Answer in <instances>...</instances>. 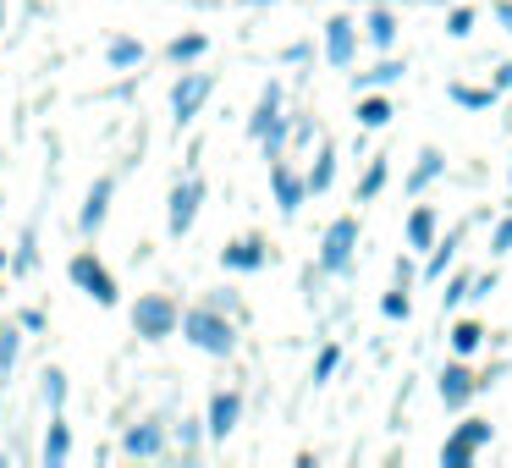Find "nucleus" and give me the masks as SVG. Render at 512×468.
Returning <instances> with one entry per match:
<instances>
[{"instance_id": "b1692460", "label": "nucleus", "mask_w": 512, "mask_h": 468, "mask_svg": "<svg viewBox=\"0 0 512 468\" xmlns=\"http://www.w3.org/2000/svg\"><path fill=\"white\" fill-rule=\"evenodd\" d=\"M67 457V424H50V441H45V463L56 468Z\"/></svg>"}, {"instance_id": "ddd939ff", "label": "nucleus", "mask_w": 512, "mask_h": 468, "mask_svg": "<svg viewBox=\"0 0 512 468\" xmlns=\"http://www.w3.org/2000/svg\"><path fill=\"white\" fill-rule=\"evenodd\" d=\"M276 105H281V89H265V100H259V111H254V122H248V133L254 138H265L270 127H281V116H276Z\"/></svg>"}, {"instance_id": "423d86ee", "label": "nucleus", "mask_w": 512, "mask_h": 468, "mask_svg": "<svg viewBox=\"0 0 512 468\" xmlns=\"http://www.w3.org/2000/svg\"><path fill=\"white\" fill-rule=\"evenodd\" d=\"M204 100H210V78H204V72L182 78V83H177V94H171V111H177V122H193Z\"/></svg>"}, {"instance_id": "2eb2a0df", "label": "nucleus", "mask_w": 512, "mask_h": 468, "mask_svg": "<svg viewBox=\"0 0 512 468\" xmlns=\"http://www.w3.org/2000/svg\"><path fill=\"white\" fill-rule=\"evenodd\" d=\"M226 265L232 270H259L265 265V243H254V237H248V243H232L226 248Z\"/></svg>"}, {"instance_id": "6ab92c4d", "label": "nucleus", "mask_w": 512, "mask_h": 468, "mask_svg": "<svg viewBox=\"0 0 512 468\" xmlns=\"http://www.w3.org/2000/svg\"><path fill=\"white\" fill-rule=\"evenodd\" d=\"M127 452H133V457H149V452H160V430H155V424H138V430L127 435Z\"/></svg>"}, {"instance_id": "39448f33", "label": "nucleus", "mask_w": 512, "mask_h": 468, "mask_svg": "<svg viewBox=\"0 0 512 468\" xmlns=\"http://www.w3.org/2000/svg\"><path fill=\"white\" fill-rule=\"evenodd\" d=\"M72 281H78V287L89 292L94 303H116V281L105 276V265H94L89 254H78V259H72Z\"/></svg>"}, {"instance_id": "7ed1b4c3", "label": "nucleus", "mask_w": 512, "mask_h": 468, "mask_svg": "<svg viewBox=\"0 0 512 468\" xmlns=\"http://www.w3.org/2000/svg\"><path fill=\"white\" fill-rule=\"evenodd\" d=\"M133 325H138V336L160 342V336H171V325H177V309H171L166 298H144V303L133 309Z\"/></svg>"}, {"instance_id": "1a4fd4ad", "label": "nucleus", "mask_w": 512, "mask_h": 468, "mask_svg": "<svg viewBox=\"0 0 512 468\" xmlns=\"http://www.w3.org/2000/svg\"><path fill=\"white\" fill-rule=\"evenodd\" d=\"M325 56H331L336 67H347V61H353V23H347V17L325 23Z\"/></svg>"}, {"instance_id": "4c0bfd02", "label": "nucleus", "mask_w": 512, "mask_h": 468, "mask_svg": "<svg viewBox=\"0 0 512 468\" xmlns=\"http://www.w3.org/2000/svg\"><path fill=\"white\" fill-rule=\"evenodd\" d=\"M0 270H6V254H0Z\"/></svg>"}, {"instance_id": "a211bd4d", "label": "nucleus", "mask_w": 512, "mask_h": 468, "mask_svg": "<svg viewBox=\"0 0 512 468\" xmlns=\"http://www.w3.org/2000/svg\"><path fill=\"white\" fill-rule=\"evenodd\" d=\"M479 342H485V331H479L474 320L452 325V347H457V358H474V353H479Z\"/></svg>"}, {"instance_id": "c85d7f7f", "label": "nucleus", "mask_w": 512, "mask_h": 468, "mask_svg": "<svg viewBox=\"0 0 512 468\" xmlns=\"http://www.w3.org/2000/svg\"><path fill=\"white\" fill-rule=\"evenodd\" d=\"M490 254H512V215L496 226V237H490Z\"/></svg>"}, {"instance_id": "72a5a7b5", "label": "nucleus", "mask_w": 512, "mask_h": 468, "mask_svg": "<svg viewBox=\"0 0 512 468\" xmlns=\"http://www.w3.org/2000/svg\"><path fill=\"white\" fill-rule=\"evenodd\" d=\"M12 358H17V336L6 331V336H0V369H12Z\"/></svg>"}, {"instance_id": "f704fd0d", "label": "nucleus", "mask_w": 512, "mask_h": 468, "mask_svg": "<svg viewBox=\"0 0 512 468\" xmlns=\"http://www.w3.org/2000/svg\"><path fill=\"white\" fill-rule=\"evenodd\" d=\"M45 397H50V402H61V397H67V386H61V375H56V369L45 375Z\"/></svg>"}, {"instance_id": "aec40b11", "label": "nucleus", "mask_w": 512, "mask_h": 468, "mask_svg": "<svg viewBox=\"0 0 512 468\" xmlns=\"http://www.w3.org/2000/svg\"><path fill=\"white\" fill-rule=\"evenodd\" d=\"M452 100H457V105H468V111H490L496 89H468V83H452Z\"/></svg>"}, {"instance_id": "20e7f679", "label": "nucleus", "mask_w": 512, "mask_h": 468, "mask_svg": "<svg viewBox=\"0 0 512 468\" xmlns=\"http://www.w3.org/2000/svg\"><path fill=\"white\" fill-rule=\"evenodd\" d=\"M353 243H358V226H353V221H336L331 232H325L320 265H325V270H347V265H353Z\"/></svg>"}, {"instance_id": "dca6fc26", "label": "nucleus", "mask_w": 512, "mask_h": 468, "mask_svg": "<svg viewBox=\"0 0 512 468\" xmlns=\"http://www.w3.org/2000/svg\"><path fill=\"white\" fill-rule=\"evenodd\" d=\"M364 28H369V45H375V50H391V39H397V17H391V12H380V6H375Z\"/></svg>"}, {"instance_id": "f8f14e48", "label": "nucleus", "mask_w": 512, "mask_h": 468, "mask_svg": "<svg viewBox=\"0 0 512 468\" xmlns=\"http://www.w3.org/2000/svg\"><path fill=\"white\" fill-rule=\"evenodd\" d=\"M408 243H413V254L435 248V215H430V210H413V215H408Z\"/></svg>"}, {"instance_id": "7c9ffc66", "label": "nucleus", "mask_w": 512, "mask_h": 468, "mask_svg": "<svg viewBox=\"0 0 512 468\" xmlns=\"http://www.w3.org/2000/svg\"><path fill=\"white\" fill-rule=\"evenodd\" d=\"M380 309H386L391 320H408V298H402V292H386V303H380Z\"/></svg>"}, {"instance_id": "bb28decb", "label": "nucleus", "mask_w": 512, "mask_h": 468, "mask_svg": "<svg viewBox=\"0 0 512 468\" xmlns=\"http://www.w3.org/2000/svg\"><path fill=\"white\" fill-rule=\"evenodd\" d=\"M463 298H474V276H452V292H446V309H457Z\"/></svg>"}, {"instance_id": "c9c22d12", "label": "nucleus", "mask_w": 512, "mask_h": 468, "mask_svg": "<svg viewBox=\"0 0 512 468\" xmlns=\"http://www.w3.org/2000/svg\"><path fill=\"white\" fill-rule=\"evenodd\" d=\"M501 89H512V61H501V67H496V94Z\"/></svg>"}, {"instance_id": "c756f323", "label": "nucleus", "mask_w": 512, "mask_h": 468, "mask_svg": "<svg viewBox=\"0 0 512 468\" xmlns=\"http://www.w3.org/2000/svg\"><path fill=\"white\" fill-rule=\"evenodd\" d=\"M199 50H204V39L193 34V39H177V45H171V56H177V61H193Z\"/></svg>"}, {"instance_id": "2f4dec72", "label": "nucleus", "mask_w": 512, "mask_h": 468, "mask_svg": "<svg viewBox=\"0 0 512 468\" xmlns=\"http://www.w3.org/2000/svg\"><path fill=\"white\" fill-rule=\"evenodd\" d=\"M138 56H144V50H138V45H127V39H122V45L111 50V61H116V67H133Z\"/></svg>"}, {"instance_id": "393cba45", "label": "nucleus", "mask_w": 512, "mask_h": 468, "mask_svg": "<svg viewBox=\"0 0 512 468\" xmlns=\"http://www.w3.org/2000/svg\"><path fill=\"white\" fill-rule=\"evenodd\" d=\"M331 160H336V155H331V149H325V155H320V166L309 171V193H325V188H331V171H336Z\"/></svg>"}, {"instance_id": "6e6552de", "label": "nucleus", "mask_w": 512, "mask_h": 468, "mask_svg": "<svg viewBox=\"0 0 512 468\" xmlns=\"http://www.w3.org/2000/svg\"><path fill=\"white\" fill-rule=\"evenodd\" d=\"M474 386H479V380L468 375L463 364H452V369H446V375H441V402H446V408L457 413V408H463L468 397H474Z\"/></svg>"}, {"instance_id": "4468645a", "label": "nucleus", "mask_w": 512, "mask_h": 468, "mask_svg": "<svg viewBox=\"0 0 512 468\" xmlns=\"http://www.w3.org/2000/svg\"><path fill=\"white\" fill-rule=\"evenodd\" d=\"M435 177H441V149H424L419 166H413V177H408V193H424Z\"/></svg>"}, {"instance_id": "f3484780", "label": "nucleus", "mask_w": 512, "mask_h": 468, "mask_svg": "<svg viewBox=\"0 0 512 468\" xmlns=\"http://www.w3.org/2000/svg\"><path fill=\"white\" fill-rule=\"evenodd\" d=\"M105 204H111V182H94L89 204H83V232H94V226L105 221Z\"/></svg>"}, {"instance_id": "ea45409f", "label": "nucleus", "mask_w": 512, "mask_h": 468, "mask_svg": "<svg viewBox=\"0 0 512 468\" xmlns=\"http://www.w3.org/2000/svg\"><path fill=\"white\" fill-rule=\"evenodd\" d=\"M375 6H380V0H375Z\"/></svg>"}, {"instance_id": "0eeeda50", "label": "nucleus", "mask_w": 512, "mask_h": 468, "mask_svg": "<svg viewBox=\"0 0 512 468\" xmlns=\"http://www.w3.org/2000/svg\"><path fill=\"white\" fill-rule=\"evenodd\" d=\"M199 199H204V182H182L177 193H171V232H188L193 215H199Z\"/></svg>"}, {"instance_id": "58836bf2", "label": "nucleus", "mask_w": 512, "mask_h": 468, "mask_svg": "<svg viewBox=\"0 0 512 468\" xmlns=\"http://www.w3.org/2000/svg\"><path fill=\"white\" fill-rule=\"evenodd\" d=\"M254 6H265V0H254Z\"/></svg>"}, {"instance_id": "412c9836", "label": "nucleus", "mask_w": 512, "mask_h": 468, "mask_svg": "<svg viewBox=\"0 0 512 468\" xmlns=\"http://www.w3.org/2000/svg\"><path fill=\"white\" fill-rule=\"evenodd\" d=\"M391 122V105L386 100H364L358 105V127H386Z\"/></svg>"}, {"instance_id": "a878e982", "label": "nucleus", "mask_w": 512, "mask_h": 468, "mask_svg": "<svg viewBox=\"0 0 512 468\" xmlns=\"http://www.w3.org/2000/svg\"><path fill=\"white\" fill-rule=\"evenodd\" d=\"M397 78H402V67H397V61H380L375 72H364V89H375V83L386 89V83H397Z\"/></svg>"}, {"instance_id": "f257e3e1", "label": "nucleus", "mask_w": 512, "mask_h": 468, "mask_svg": "<svg viewBox=\"0 0 512 468\" xmlns=\"http://www.w3.org/2000/svg\"><path fill=\"white\" fill-rule=\"evenodd\" d=\"M182 331H188V342L204 347V353H232V325L210 309H193L188 320H182Z\"/></svg>"}, {"instance_id": "9b49d317", "label": "nucleus", "mask_w": 512, "mask_h": 468, "mask_svg": "<svg viewBox=\"0 0 512 468\" xmlns=\"http://www.w3.org/2000/svg\"><path fill=\"white\" fill-rule=\"evenodd\" d=\"M237 413H243V402H237L232 391H221V397L210 402V435H232Z\"/></svg>"}, {"instance_id": "5701e85b", "label": "nucleus", "mask_w": 512, "mask_h": 468, "mask_svg": "<svg viewBox=\"0 0 512 468\" xmlns=\"http://www.w3.org/2000/svg\"><path fill=\"white\" fill-rule=\"evenodd\" d=\"M446 34H452V39H468V34H474V6H457V12L446 17Z\"/></svg>"}, {"instance_id": "f03ea898", "label": "nucleus", "mask_w": 512, "mask_h": 468, "mask_svg": "<svg viewBox=\"0 0 512 468\" xmlns=\"http://www.w3.org/2000/svg\"><path fill=\"white\" fill-rule=\"evenodd\" d=\"M485 441H490V424H485V419H468V424H457V435L441 446V463H446V468H463V463H474V457H479V446H485Z\"/></svg>"}, {"instance_id": "e433bc0d", "label": "nucleus", "mask_w": 512, "mask_h": 468, "mask_svg": "<svg viewBox=\"0 0 512 468\" xmlns=\"http://www.w3.org/2000/svg\"><path fill=\"white\" fill-rule=\"evenodd\" d=\"M496 17H501V28L512 34V0H501V6H496Z\"/></svg>"}, {"instance_id": "9d476101", "label": "nucleus", "mask_w": 512, "mask_h": 468, "mask_svg": "<svg viewBox=\"0 0 512 468\" xmlns=\"http://www.w3.org/2000/svg\"><path fill=\"white\" fill-rule=\"evenodd\" d=\"M270 182H276V199H281V210H287V215L298 210V204H303V193H309V182H298L287 166H276V171H270Z\"/></svg>"}, {"instance_id": "cd10ccee", "label": "nucleus", "mask_w": 512, "mask_h": 468, "mask_svg": "<svg viewBox=\"0 0 512 468\" xmlns=\"http://www.w3.org/2000/svg\"><path fill=\"white\" fill-rule=\"evenodd\" d=\"M452 248H457V243H441V248H435L430 265H424V276H446V265H452Z\"/></svg>"}, {"instance_id": "473e14b6", "label": "nucleus", "mask_w": 512, "mask_h": 468, "mask_svg": "<svg viewBox=\"0 0 512 468\" xmlns=\"http://www.w3.org/2000/svg\"><path fill=\"white\" fill-rule=\"evenodd\" d=\"M336 364H342V353H336V347H325V353H320V364H314V380H325Z\"/></svg>"}, {"instance_id": "4be33fe9", "label": "nucleus", "mask_w": 512, "mask_h": 468, "mask_svg": "<svg viewBox=\"0 0 512 468\" xmlns=\"http://www.w3.org/2000/svg\"><path fill=\"white\" fill-rule=\"evenodd\" d=\"M380 188H386V160H375V166L364 171V182H358V199H375Z\"/></svg>"}]
</instances>
